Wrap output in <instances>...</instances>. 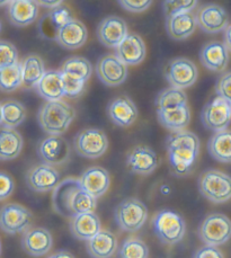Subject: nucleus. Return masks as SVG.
<instances>
[{
  "label": "nucleus",
  "mask_w": 231,
  "mask_h": 258,
  "mask_svg": "<svg viewBox=\"0 0 231 258\" xmlns=\"http://www.w3.org/2000/svg\"><path fill=\"white\" fill-rule=\"evenodd\" d=\"M52 207L60 216L75 218L83 213L94 212L97 208V200L83 189L77 178L61 180L53 189Z\"/></svg>",
  "instance_id": "obj_1"
},
{
  "label": "nucleus",
  "mask_w": 231,
  "mask_h": 258,
  "mask_svg": "<svg viewBox=\"0 0 231 258\" xmlns=\"http://www.w3.org/2000/svg\"><path fill=\"white\" fill-rule=\"evenodd\" d=\"M167 158L172 173L186 176L194 169L200 154V140L190 131L172 132L166 141Z\"/></svg>",
  "instance_id": "obj_2"
},
{
  "label": "nucleus",
  "mask_w": 231,
  "mask_h": 258,
  "mask_svg": "<svg viewBox=\"0 0 231 258\" xmlns=\"http://www.w3.org/2000/svg\"><path fill=\"white\" fill-rule=\"evenodd\" d=\"M76 117V112L64 100L46 102L38 111L37 119L41 127L47 135L57 136L67 132Z\"/></svg>",
  "instance_id": "obj_3"
},
{
  "label": "nucleus",
  "mask_w": 231,
  "mask_h": 258,
  "mask_svg": "<svg viewBox=\"0 0 231 258\" xmlns=\"http://www.w3.org/2000/svg\"><path fill=\"white\" fill-rule=\"evenodd\" d=\"M199 189L201 194L211 202L225 203L231 198V179L223 171L206 170L199 178Z\"/></svg>",
  "instance_id": "obj_4"
},
{
  "label": "nucleus",
  "mask_w": 231,
  "mask_h": 258,
  "mask_svg": "<svg viewBox=\"0 0 231 258\" xmlns=\"http://www.w3.org/2000/svg\"><path fill=\"white\" fill-rule=\"evenodd\" d=\"M152 224L157 237L166 245L178 243L186 233L184 219L170 210H162L158 212L152 220Z\"/></svg>",
  "instance_id": "obj_5"
},
{
  "label": "nucleus",
  "mask_w": 231,
  "mask_h": 258,
  "mask_svg": "<svg viewBox=\"0 0 231 258\" xmlns=\"http://www.w3.org/2000/svg\"><path fill=\"white\" fill-rule=\"evenodd\" d=\"M148 219V209L140 200L130 198L124 200L115 210V220L121 230L136 232L143 227Z\"/></svg>",
  "instance_id": "obj_6"
},
{
  "label": "nucleus",
  "mask_w": 231,
  "mask_h": 258,
  "mask_svg": "<svg viewBox=\"0 0 231 258\" xmlns=\"http://www.w3.org/2000/svg\"><path fill=\"white\" fill-rule=\"evenodd\" d=\"M231 222L222 213H213L204 219L199 229V236L206 246L218 247L229 240Z\"/></svg>",
  "instance_id": "obj_7"
},
{
  "label": "nucleus",
  "mask_w": 231,
  "mask_h": 258,
  "mask_svg": "<svg viewBox=\"0 0 231 258\" xmlns=\"http://www.w3.org/2000/svg\"><path fill=\"white\" fill-rule=\"evenodd\" d=\"M75 150L81 157L96 159L102 157L108 148L107 136L99 128H86L75 137Z\"/></svg>",
  "instance_id": "obj_8"
},
{
  "label": "nucleus",
  "mask_w": 231,
  "mask_h": 258,
  "mask_svg": "<svg viewBox=\"0 0 231 258\" xmlns=\"http://www.w3.org/2000/svg\"><path fill=\"white\" fill-rule=\"evenodd\" d=\"M33 221L30 210L16 203H9L0 209V229L8 235L25 232Z\"/></svg>",
  "instance_id": "obj_9"
},
{
  "label": "nucleus",
  "mask_w": 231,
  "mask_h": 258,
  "mask_svg": "<svg viewBox=\"0 0 231 258\" xmlns=\"http://www.w3.org/2000/svg\"><path fill=\"white\" fill-rule=\"evenodd\" d=\"M165 75L172 88L184 90L195 84L199 73L194 62L186 58H176L168 63Z\"/></svg>",
  "instance_id": "obj_10"
},
{
  "label": "nucleus",
  "mask_w": 231,
  "mask_h": 258,
  "mask_svg": "<svg viewBox=\"0 0 231 258\" xmlns=\"http://www.w3.org/2000/svg\"><path fill=\"white\" fill-rule=\"evenodd\" d=\"M231 118V102L216 97L205 105L202 112L204 126L214 132L227 130Z\"/></svg>",
  "instance_id": "obj_11"
},
{
  "label": "nucleus",
  "mask_w": 231,
  "mask_h": 258,
  "mask_svg": "<svg viewBox=\"0 0 231 258\" xmlns=\"http://www.w3.org/2000/svg\"><path fill=\"white\" fill-rule=\"evenodd\" d=\"M37 152L43 164L54 167L68 161L71 150L65 138L50 136L40 142Z\"/></svg>",
  "instance_id": "obj_12"
},
{
  "label": "nucleus",
  "mask_w": 231,
  "mask_h": 258,
  "mask_svg": "<svg viewBox=\"0 0 231 258\" xmlns=\"http://www.w3.org/2000/svg\"><path fill=\"white\" fill-rule=\"evenodd\" d=\"M61 176L54 167L40 164L27 171L26 183L32 190L38 193H45L53 190L60 183Z\"/></svg>",
  "instance_id": "obj_13"
},
{
  "label": "nucleus",
  "mask_w": 231,
  "mask_h": 258,
  "mask_svg": "<svg viewBox=\"0 0 231 258\" xmlns=\"http://www.w3.org/2000/svg\"><path fill=\"white\" fill-rule=\"evenodd\" d=\"M197 26L209 34L223 32L229 26L228 14L224 8L218 5H206L199 9L196 14Z\"/></svg>",
  "instance_id": "obj_14"
},
{
  "label": "nucleus",
  "mask_w": 231,
  "mask_h": 258,
  "mask_svg": "<svg viewBox=\"0 0 231 258\" xmlns=\"http://www.w3.org/2000/svg\"><path fill=\"white\" fill-rule=\"evenodd\" d=\"M96 74L103 84L115 87L123 84L127 79L128 67L120 61L115 54H108L98 60Z\"/></svg>",
  "instance_id": "obj_15"
},
{
  "label": "nucleus",
  "mask_w": 231,
  "mask_h": 258,
  "mask_svg": "<svg viewBox=\"0 0 231 258\" xmlns=\"http://www.w3.org/2000/svg\"><path fill=\"white\" fill-rule=\"evenodd\" d=\"M129 34L127 23L121 17L108 16L99 23L97 28V36L103 45L112 49L121 44V42Z\"/></svg>",
  "instance_id": "obj_16"
},
{
  "label": "nucleus",
  "mask_w": 231,
  "mask_h": 258,
  "mask_svg": "<svg viewBox=\"0 0 231 258\" xmlns=\"http://www.w3.org/2000/svg\"><path fill=\"white\" fill-rule=\"evenodd\" d=\"M158 164L157 154L147 146L134 147L127 157L128 168L138 175H150L156 170Z\"/></svg>",
  "instance_id": "obj_17"
},
{
  "label": "nucleus",
  "mask_w": 231,
  "mask_h": 258,
  "mask_svg": "<svg viewBox=\"0 0 231 258\" xmlns=\"http://www.w3.org/2000/svg\"><path fill=\"white\" fill-rule=\"evenodd\" d=\"M53 245V238L44 228H32L24 232L22 246L28 255L41 257L46 255Z\"/></svg>",
  "instance_id": "obj_18"
},
{
  "label": "nucleus",
  "mask_w": 231,
  "mask_h": 258,
  "mask_svg": "<svg viewBox=\"0 0 231 258\" xmlns=\"http://www.w3.org/2000/svg\"><path fill=\"white\" fill-rule=\"evenodd\" d=\"M117 58L125 66H137L146 58V44L140 35L128 34L117 47Z\"/></svg>",
  "instance_id": "obj_19"
},
{
  "label": "nucleus",
  "mask_w": 231,
  "mask_h": 258,
  "mask_svg": "<svg viewBox=\"0 0 231 258\" xmlns=\"http://www.w3.org/2000/svg\"><path fill=\"white\" fill-rule=\"evenodd\" d=\"M88 39V31L78 20H71L57 31L55 40L67 50H77L83 46Z\"/></svg>",
  "instance_id": "obj_20"
},
{
  "label": "nucleus",
  "mask_w": 231,
  "mask_h": 258,
  "mask_svg": "<svg viewBox=\"0 0 231 258\" xmlns=\"http://www.w3.org/2000/svg\"><path fill=\"white\" fill-rule=\"evenodd\" d=\"M79 183L84 190L97 200L108 190L110 178L106 169L102 167H90L81 175Z\"/></svg>",
  "instance_id": "obj_21"
},
{
  "label": "nucleus",
  "mask_w": 231,
  "mask_h": 258,
  "mask_svg": "<svg viewBox=\"0 0 231 258\" xmlns=\"http://www.w3.org/2000/svg\"><path fill=\"white\" fill-rule=\"evenodd\" d=\"M201 63L210 71L222 73L229 62V50L222 42H210L202 47L200 53Z\"/></svg>",
  "instance_id": "obj_22"
},
{
  "label": "nucleus",
  "mask_w": 231,
  "mask_h": 258,
  "mask_svg": "<svg viewBox=\"0 0 231 258\" xmlns=\"http://www.w3.org/2000/svg\"><path fill=\"white\" fill-rule=\"evenodd\" d=\"M108 115L115 125L129 127L136 122L138 109L132 99H130L128 96H120L109 104Z\"/></svg>",
  "instance_id": "obj_23"
},
{
  "label": "nucleus",
  "mask_w": 231,
  "mask_h": 258,
  "mask_svg": "<svg viewBox=\"0 0 231 258\" xmlns=\"http://www.w3.org/2000/svg\"><path fill=\"white\" fill-rule=\"evenodd\" d=\"M167 32L171 39L182 41L194 34L197 27L196 16L193 12L177 14L167 18Z\"/></svg>",
  "instance_id": "obj_24"
},
{
  "label": "nucleus",
  "mask_w": 231,
  "mask_h": 258,
  "mask_svg": "<svg viewBox=\"0 0 231 258\" xmlns=\"http://www.w3.org/2000/svg\"><path fill=\"white\" fill-rule=\"evenodd\" d=\"M38 15V6L36 2L19 0L9 2L8 16L9 21L17 27H25L36 21Z\"/></svg>",
  "instance_id": "obj_25"
},
{
  "label": "nucleus",
  "mask_w": 231,
  "mask_h": 258,
  "mask_svg": "<svg viewBox=\"0 0 231 258\" xmlns=\"http://www.w3.org/2000/svg\"><path fill=\"white\" fill-rule=\"evenodd\" d=\"M36 92L47 102H56L65 96L64 83L60 71L47 70L35 86Z\"/></svg>",
  "instance_id": "obj_26"
},
{
  "label": "nucleus",
  "mask_w": 231,
  "mask_h": 258,
  "mask_svg": "<svg viewBox=\"0 0 231 258\" xmlns=\"http://www.w3.org/2000/svg\"><path fill=\"white\" fill-rule=\"evenodd\" d=\"M70 229L77 239L88 241L100 231V220L95 212L79 214L71 219Z\"/></svg>",
  "instance_id": "obj_27"
},
{
  "label": "nucleus",
  "mask_w": 231,
  "mask_h": 258,
  "mask_svg": "<svg viewBox=\"0 0 231 258\" xmlns=\"http://www.w3.org/2000/svg\"><path fill=\"white\" fill-rule=\"evenodd\" d=\"M117 248L118 239L108 230H100L87 241V251L93 258H110Z\"/></svg>",
  "instance_id": "obj_28"
},
{
  "label": "nucleus",
  "mask_w": 231,
  "mask_h": 258,
  "mask_svg": "<svg viewBox=\"0 0 231 258\" xmlns=\"http://www.w3.org/2000/svg\"><path fill=\"white\" fill-rule=\"evenodd\" d=\"M158 121L163 127L172 132L184 131L191 122V111L187 105L167 111H157Z\"/></svg>",
  "instance_id": "obj_29"
},
{
  "label": "nucleus",
  "mask_w": 231,
  "mask_h": 258,
  "mask_svg": "<svg viewBox=\"0 0 231 258\" xmlns=\"http://www.w3.org/2000/svg\"><path fill=\"white\" fill-rule=\"evenodd\" d=\"M23 146V138L15 128H0V160L7 161L17 158Z\"/></svg>",
  "instance_id": "obj_30"
},
{
  "label": "nucleus",
  "mask_w": 231,
  "mask_h": 258,
  "mask_svg": "<svg viewBox=\"0 0 231 258\" xmlns=\"http://www.w3.org/2000/svg\"><path fill=\"white\" fill-rule=\"evenodd\" d=\"M22 86L25 88H35L38 81L45 74L44 62L36 54L28 55L21 62Z\"/></svg>",
  "instance_id": "obj_31"
},
{
  "label": "nucleus",
  "mask_w": 231,
  "mask_h": 258,
  "mask_svg": "<svg viewBox=\"0 0 231 258\" xmlns=\"http://www.w3.org/2000/svg\"><path fill=\"white\" fill-rule=\"evenodd\" d=\"M209 154L216 161L229 164L231 160V133L229 130L215 132L208 142Z\"/></svg>",
  "instance_id": "obj_32"
},
{
  "label": "nucleus",
  "mask_w": 231,
  "mask_h": 258,
  "mask_svg": "<svg viewBox=\"0 0 231 258\" xmlns=\"http://www.w3.org/2000/svg\"><path fill=\"white\" fill-rule=\"evenodd\" d=\"M60 73L70 79L87 83L93 74V66L87 59L81 56H72L64 62Z\"/></svg>",
  "instance_id": "obj_33"
},
{
  "label": "nucleus",
  "mask_w": 231,
  "mask_h": 258,
  "mask_svg": "<svg viewBox=\"0 0 231 258\" xmlns=\"http://www.w3.org/2000/svg\"><path fill=\"white\" fill-rule=\"evenodd\" d=\"M71 20L74 18H72L69 8L60 6L51 11L49 15L44 17V20L41 22V30L45 36L55 39L57 31Z\"/></svg>",
  "instance_id": "obj_34"
},
{
  "label": "nucleus",
  "mask_w": 231,
  "mask_h": 258,
  "mask_svg": "<svg viewBox=\"0 0 231 258\" xmlns=\"http://www.w3.org/2000/svg\"><path fill=\"white\" fill-rule=\"evenodd\" d=\"M187 105V96L184 90L177 88H166L156 98L157 111H167Z\"/></svg>",
  "instance_id": "obj_35"
},
{
  "label": "nucleus",
  "mask_w": 231,
  "mask_h": 258,
  "mask_svg": "<svg viewBox=\"0 0 231 258\" xmlns=\"http://www.w3.org/2000/svg\"><path fill=\"white\" fill-rule=\"evenodd\" d=\"M3 124L5 127L15 128L24 122L26 117V109L17 100H8L2 105Z\"/></svg>",
  "instance_id": "obj_36"
},
{
  "label": "nucleus",
  "mask_w": 231,
  "mask_h": 258,
  "mask_svg": "<svg viewBox=\"0 0 231 258\" xmlns=\"http://www.w3.org/2000/svg\"><path fill=\"white\" fill-rule=\"evenodd\" d=\"M22 86L21 62L0 70V90L4 93L15 92Z\"/></svg>",
  "instance_id": "obj_37"
},
{
  "label": "nucleus",
  "mask_w": 231,
  "mask_h": 258,
  "mask_svg": "<svg viewBox=\"0 0 231 258\" xmlns=\"http://www.w3.org/2000/svg\"><path fill=\"white\" fill-rule=\"evenodd\" d=\"M149 248L141 239L128 238L120 248V258H148Z\"/></svg>",
  "instance_id": "obj_38"
},
{
  "label": "nucleus",
  "mask_w": 231,
  "mask_h": 258,
  "mask_svg": "<svg viewBox=\"0 0 231 258\" xmlns=\"http://www.w3.org/2000/svg\"><path fill=\"white\" fill-rule=\"evenodd\" d=\"M18 60V53L15 45L11 42L0 41V70L15 64Z\"/></svg>",
  "instance_id": "obj_39"
},
{
  "label": "nucleus",
  "mask_w": 231,
  "mask_h": 258,
  "mask_svg": "<svg viewBox=\"0 0 231 258\" xmlns=\"http://www.w3.org/2000/svg\"><path fill=\"white\" fill-rule=\"evenodd\" d=\"M197 6V2H165L163 3V12L166 17L177 15V14L193 12Z\"/></svg>",
  "instance_id": "obj_40"
},
{
  "label": "nucleus",
  "mask_w": 231,
  "mask_h": 258,
  "mask_svg": "<svg viewBox=\"0 0 231 258\" xmlns=\"http://www.w3.org/2000/svg\"><path fill=\"white\" fill-rule=\"evenodd\" d=\"M62 83H64L65 96H68L70 98L78 97L84 92L86 86V83H84V81L70 79L66 76H62Z\"/></svg>",
  "instance_id": "obj_41"
},
{
  "label": "nucleus",
  "mask_w": 231,
  "mask_h": 258,
  "mask_svg": "<svg viewBox=\"0 0 231 258\" xmlns=\"http://www.w3.org/2000/svg\"><path fill=\"white\" fill-rule=\"evenodd\" d=\"M15 189V183L13 178L6 173L0 171V201L8 199Z\"/></svg>",
  "instance_id": "obj_42"
},
{
  "label": "nucleus",
  "mask_w": 231,
  "mask_h": 258,
  "mask_svg": "<svg viewBox=\"0 0 231 258\" xmlns=\"http://www.w3.org/2000/svg\"><path fill=\"white\" fill-rule=\"evenodd\" d=\"M230 81H231V75L230 71H225L216 84V94L219 95L218 97L223 98L225 100L231 102L230 98Z\"/></svg>",
  "instance_id": "obj_43"
},
{
  "label": "nucleus",
  "mask_w": 231,
  "mask_h": 258,
  "mask_svg": "<svg viewBox=\"0 0 231 258\" xmlns=\"http://www.w3.org/2000/svg\"><path fill=\"white\" fill-rule=\"evenodd\" d=\"M120 6L123 7L125 11L130 13H142L147 11L148 8H150L151 2H146V0H137V2H128V0H124V2H119Z\"/></svg>",
  "instance_id": "obj_44"
},
{
  "label": "nucleus",
  "mask_w": 231,
  "mask_h": 258,
  "mask_svg": "<svg viewBox=\"0 0 231 258\" xmlns=\"http://www.w3.org/2000/svg\"><path fill=\"white\" fill-rule=\"evenodd\" d=\"M193 258H224V256L219 248L204 246L195 251Z\"/></svg>",
  "instance_id": "obj_45"
},
{
  "label": "nucleus",
  "mask_w": 231,
  "mask_h": 258,
  "mask_svg": "<svg viewBox=\"0 0 231 258\" xmlns=\"http://www.w3.org/2000/svg\"><path fill=\"white\" fill-rule=\"evenodd\" d=\"M36 4L37 6L49 8L51 11H53V9L62 6V2H36Z\"/></svg>",
  "instance_id": "obj_46"
},
{
  "label": "nucleus",
  "mask_w": 231,
  "mask_h": 258,
  "mask_svg": "<svg viewBox=\"0 0 231 258\" xmlns=\"http://www.w3.org/2000/svg\"><path fill=\"white\" fill-rule=\"evenodd\" d=\"M49 258H75V256L67 250H60L52 254Z\"/></svg>",
  "instance_id": "obj_47"
},
{
  "label": "nucleus",
  "mask_w": 231,
  "mask_h": 258,
  "mask_svg": "<svg viewBox=\"0 0 231 258\" xmlns=\"http://www.w3.org/2000/svg\"><path fill=\"white\" fill-rule=\"evenodd\" d=\"M223 44L228 50L230 49V26L225 28V43H223Z\"/></svg>",
  "instance_id": "obj_48"
},
{
  "label": "nucleus",
  "mask_w": 231,
  "mask_h": 258,
  "mask_svg": "<svg viewBox=\"0 0 231 258\" xmlns=\"http://www.w3.org/2000/svg\"><path fill=\"white\" fill-rule=\"evenodd\" d=\"M161 192L163 193V194H168L170 192V189H169V187H168L167 185H163L162 187H161Z\"/></svg>",
  "instance_id": "obj_49"
},
{
  "label": "nucleus",
  "mask_w": 231,
  "mask_h": 258,
  "mask_svg": "<svg viewBox=\"0 0 231 258\" xmlns=\"http://www.w3.org/2000/svg\"><path fill=\"white\" fill-rule=\"evenodd\" d=\"M3 124V111H2V104H0V125Z\"/></svg>",
  "instance_id": "obj_50"
},
{
  "label": "nucleus",
  "mask_w": 231,
  "mask_h": 258,
  "mask_svg": "<svg viewBox=\"0 0 231 258\" xmlns=\"http://www.w3.org/2000/svg\"><path fill=\"white\" fill-rule=\"evenodd\" d=\"M7 5H9V2H0V7L7 6Z\"/></svg>",
  "instance_id": "obj_51"
},
{
  "label": "nucleus",
  "mask_w": 231,
  "mask_h": 258,
  "mask_svg": "<svg viewBox=\"0 0 231 258\" xmlns=\"http://www.w3.org/2000/svg\"><path fill=\"white\" fill-rule=\"evenodd\" d=\"M0 254H2V240H0Z\"/></svg>",
  "instance_id": "obj_52"
},
{
  "label": "nucleus",
  "mask_w": 231,
  "mask_h": 258,
  "mask_svg": "<svg viewBox=\"0 0 231 258\" xmlns=\"http://www.w3.org/2000/svg\"><path fill=\"white\" fill-rule=\"evenodd\" d=\"M0 32H2V22H0Z\"/></svg>",
  "instance_id": "obj_53"
}]
</instances>
